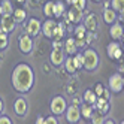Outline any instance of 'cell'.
I'll return each instance as SVG.
<instances>
[{"mask_svg": "<svg viewBox=\"0 0 124 124\" xmlns=\"http://www.w3.org/2000/svg\"><path fill=\"white\" fill-rule=\"evenodd\" d=\"M109 36L112 38V40L123 39V36H124V27L120 23L115 21L114 24H111V27H109Z\"/></svg>", "mask_w": 124, "mask_h": 124, "instance_id": "5bb4252c", "label": "cell"}, {"mask_svg": "<svg viewBox=\"0 0 124 124\" xmlns=\"http://www.w3.org/2000/svg\"><path fill=\"white\" fill-rule=\"evenodd\" d=\"M82 12L84 11H79L76 8H70V9L66 12V16H67V21L69 23H73V24H79L82 21Z\"/></svg>", "mask_w": 124, "mask_h": 124, "instance_id": "2e32d148", "label": "cell"}, {"mask_svg": "<svg viewBox=\"0 0 124 124\" xmlns=\"http://www.w3.org/2000/svg\"><path fill=\"white\" fill-rule=\"evenodd\" d=\"M54 12H55V2H46L43 5V15L46 16V18H54Z\"/></svg>", "mask_w": 124, "mask_h": 124, "instance_id": "44dd1931", "label": "cell"}, {"mask_svg": "<svg viewBox=\"0 0 124 124\" xmlns=\"http://www.w3.org/2000/svg\"><path fill=\"white\" fill-rule=\"evenodd\" d=\"M49 109L51 112L55 115V117H58V115H63L67 109V102L63 96H55L52 97V100L49 103Z\"/></svg>", "mask_w": 124, "mask_h": 124, "instance_id": "277c9868", "label": "cell"}, {"mask_svg": "<svg viewBox=\"0 0 124 124\" xmlns=\"http://www.w3.org/2000/svg\"><path fill=\"white\" fill-rule=\"evenodd\" d=\"M118 69H120V73H124V61H123V60H121V63H120V67H118Z\"/></svg>", "mask_w": 124, "mask_h": 124, "instance_id": "d590c367", "label": "cell"}, {"mask_svg": "<svg viewBox=\"0 0 124 124\" xmlns=\"http://www.w3.org/2000/svg\"><path fill=\"white\" fill-rule=\"evenodd\" d=\"M42 31V24L38 18H34V16H31V18H29L27 24H25V33L30 34L31 38L38 36V34Z\"/></svg>", "mask_w": 124, "mask_h": 124, "instance_id": "8992f818", "label": "cell"}, {"mask_svg": "<svg viewBox=\"0 0 124 124\" xmlns=\"http://www.w3.org/2000/svg\"><path fill=\"white\" fill-rule=\"evenodd\" d=\"M117 14H118V12L115 11V9H112L111 6L106 8V9L103 11V21H105L106 24H114L115 21H117V18H118Z\"/></svg>", "mask_w": 124, "mask_h": 124, "instance_id": "d6986e66", "label": "cell"}, {"mask_svg": "<svg viewBox=\"0 0 124 124\" xmlns=\"http://www.w3.org/2000/svg\"><path fill=\"white\" fill-rule=\"evenodd\" d=\"M111 8L112 9H115L118 14L124 11V0H112L111 2Z\"/></svg>", "mask_w": 124, "mask_h": 124, "instance_id": "4dcf8cb0", "label": "cell"}, {"mask_svg": "<svg viewBox=\"0 0 124 124\" xmlns=\"http://www.w3.org/2000/svg\"><path fill=\"white\" fill-rule=\"evenodd\" d=\"M66 15V11H64V2L61 0H57L55 2V12H54V18H61V16Z\"/></svg>", "mask_w": 124, "mask_h": 124, "instance_id": "484cf974", "label": "cell"}, {"mask_svg": "<svg viewBox=\"0 0 124 124\" xmlns=\"http://www.w3.org/2000/svg\"><path fill=\"white\" fill-rule=\"evenodd\" d=\"M0 2H2V0H0ZM0 16H2V12H0Z\"/></svg>", "mask_w": 124, "mask_h": 124, "instance_id": "b9f144b4", "label": "cell"}, {"mask_svg": "<svg viewBox=\"0 0 124 124\" xmlns=\"http://www.w3.org/2000/svg\"><path fill=\"white\" fill-rule=\"evenodd\" d=\"M79 109H81V117L85 118V120H90L91 118V115H93V105H88V103H82V106H79Z\"/></svg>", "mask_w": 124, "mask_h": 124, "instance_id": "cb8c5ba5", "label": "cell"}, {"mask_svg": "<svg viewBox=\"0 0 124 124\" xmlns=\"http://www.w3.org/2000/svg\"><path fill=\"white\" fill-rule=\"evenodd\" d=\"M84 69L85 70H94L97 66H99V54L93 49V48H88L84 52Z\"/></svg>", "mask_w": 124, "mask_h": 124, "instance_id": "7a4b0ae2", "label": "cell"}, {"mask_svg": "<svg viewBox=\"0 0 124 124\" xmlns=\"http://www.w3.org/2000/svg\"><path fill=\"white\" fill-rule=\"evenodd\" d=\"M66 120L70 124H75L81 120V109H79L78 105H72V106H67L66 109Z\"/></svg>", "mask_w": 124, "mask_h": 124, "instance_id": "9c48e42d", "label": "cell"}, {"mask_svg": "<svg viewBox=\"0 0 124 124\" xmlns=\"http://www.w3.org/2000/svg\"><path fill=\"white\" fill-rule=\"evenodd\" d=\"M64 67L67 70V73H75L76 72V66H75V61H73V55H69L64 60Z\"/></svg>", "mask_w": 124, "mask_h": 124, "instance_id": "4316f807", "label": "cell"}, {"mask_svg": "<svg viewBox=\"0 0 124 124\" xmlns=\"http://www.w3.org/2000/svg\"><path fill=\"white\" fill-rule=\"evenodd\" d=\"M72 2L73 0H64V3H67V5H72Z\"/></svg>", "mask_w": 124, "mask_h": 124, "instance_id": "ab89813d", "label": "cell"}, {"mask_svg": "<svg viewBox=\"0 0 124 124\" xmlns=\"http://www.w3.org/2000/svg\"><path fill=\"white\" fill-rule=\"evenodd\" d=\"M90 120H91L93 124H103L105 123V115H102L100 112L96 111V112H93V115H91Z\"/></svg>", "mask_w": 124, "mask_h": 124, "instance_id": "f546056e", "label": "cell"}, {"mask_svg": "<svg viewBox=\"0 0 124 124\" xmlns=\"http://www.w3.org/2000/svg\"><path fill=\"white\" fill-rule=\"evenodd\" d=\"M82 99H84V102L88 103V105H94L96 100H97V94L94 93V90H85Z\"/></svg>", "mask_w": 124, "mask_h": 124, "instance_id": "d4e9b609", "label": "cell"}, {"mask_svg": "<svg viewBox=\"0 0 124 124\" xmlns=\"http://www.w3.org/2000/svg\"><path fill=\"white\" fill-rule=\"evenodd\" d=\"M123 42H124V36H123Z\"/></svg>", "mask_w": 124, "mask_h": 124, "instance_id": "7bdbcfd3", "label": "cell"}, {"mask_svg": "<svg viewBox=\"0 0 124 124\" xmlns=\"http://www.w3.org/2000/svg\"><path fill=\"white\" fill-rule=\"evenodd\" d=\"M2 111H3V100L0 99V114H2Z\"/></svg>", "mask_w": 124, "mask_h": 124, "instance_id": "74e56055", "label": "cell"}, {"mask_svg": "<svg viewBox=\"0 0 124 124\" xmlns=\"http://www.w3.org/2000/svg\"><path fill=\"white\" fill-rule=\"evenodd\" d=\"M9 45V38H8V33L0 30V49H6Z\"/></svg>", "mask_w": 124, "mask_h": 124, "instance_id": "f1b7e54d", "label": "cell"}, {"mask_svg": "<svg viewBox=\"0 0 124 124\" xmlns=\"http://www.w3.org/2000/svg\"><path fill=\"white\" fill-rule=\"evenodd\" d=\"M108 88L111 93H121L124 90V76L121 73H112L108 79Z\"/></svg>", "mask_w": 124, "mask_h": 124, "instance_id": "5b68a950", "label": "cell"}, {"mask_svg": "<svg viewBox=\"0 0 124 124\" xmlns=\"http://www.w3.org/2000/svg\"><path fill=\"white\" fill-rule=\"evenodd\" d=\"M57 21H54L52 18H46L45 21L42 23V33H43V36H46L49 39H52V34H54V30L57 27Z\"/></svg>", "mask_w": 124, "mask_h": 124, "instance_id": "7c38bea8", "label": "cell"}, {"mask_svg": "<svg viewBox=\"0 0 124 124\" xmlns=\"http://www.w3.org/2000/svg\"><path fill=\"white\" fill-rule=\"evenodd\" d=\"M27 108H29V105H27V100H25L24 97L16 99L15 103H14V111L18 117H24V115L27 114Z\"/></svg>", "mask_w": 124, "mask_h": 124, "instance_id": "9a60e30c", "label": "cell"}, {"mask_svg": "<svg viewBox=\"0 0 124 124\" xmlns=\"http://www.w3.org/2000/svg\"><path fill=\"white\" fill-rule=\"evenodd\" d=\"M73 61H75L76 70H78V69H82V67H84V54L78 51L76 54H73Z\"/></svg>", "mask_w": 124, "mask_h": 124, "instance_id": "83f0119b", "label": "cell"}, {"mask_svg": "<svg viewBox=\"0 0 124 124\" xmlns=\"http://www.w3.org/2000/svg\"><path fill=\"white\" fill-rule=\"evenodd\" d=\"M63 48H64V51H66L67 55L76 54V52H78V45H76L75 38H67V39L64 40V43H63Z\"/></svg>", "mask_w": 124, "mask_h": 124, "instance_id": "e0dca14e", "label": "cell"}, {"mask_svg": "<svg viewBox=\"0 0 124 124\" xmlns=\"http://www.w3.org/2000/svg\"><path fill=\"white\" fill-rule=\"evenodd\" d=\"M12 16L15 18L16 24H20V23H24L25 18H27V14H25V9L24 8H16V9H14L12 12Z\"/></svg>", "mask_w": 124, "mask_h": 124, "instance_id": "603a6c76", "label": "cell"}, {"mask_svg": "<svg viewBox=\"0 0 124 124\" xmlns=\"http://www.w3.org/2000/svg\"><path fill=\"white\" fill-rule=\"evenodd\" d=\"M84 25H85L87 31H94L96 33V30H97V16H96V14H88L85 16Z\"/></svg>", "mask_w": 124, "mask_h": 124, "instance_id": "ac0fdd59", "label": "cell"}, {"mask_svg": "<svg viewBox=\"0 0 124 124\" xmlns=\"http://www.w3.org/2000/svg\"><path fill=\"white\" fill-rule=\"evenodd\" d=\"M64 31H66V24L58 23L55 30H54V34H52V40H61L64 38Z\"/></svg>", "mask_w": 124, "mask_h": 124, "instance_id": "ffe728a7", "label": "cell"}, {"mask_svg": "<svg viewBox=\"0 0 124 124\" xmlns=\"http://www.w3.org/2000/svg\"><path fill=\"white\" fill-rule=\"evenodd\" d=\"M0 12H2V15H12L14 6L11 0H2L0 2Z\"/></svg>", "mask_w": 124, "mask_h": 124, "instance_id": "7402d4cb", "label": "cell"}, {"mask_svg": "<svg viewBox=\"0 0 124 124\" xmlns=\"http://www.w3.org/2000/svg\"><path fill=\"white\" fill-rule=\"evenodd\" d=\"M73 33H75V40H76L78 48L85 46V45H87V42H85L87 29H85V25H78V24H76V27L73 29Z\"/></svg>", "mask_w": 124, "mask_h": 124, "instance_id": "30bf717a", "label": "cell"}, {"mask_svg": "<svg viewBox=\"0 0 124 124\" xmlns=\"http://www.w3.org/2000/svg\"><path fill=\"white\" fill-rule=\"evenodd\" d=\"M93 108H94L97 112H100L102 115H106V114L109 112V109H111L109 99H105V97H97V100H96V103L93 105Z\"/></svg>", "mask_w": 124, "mask_h": 124, "instance_id": "4fadbf2b", "label": "cell"}, {"mask_svg": "<svg viewBox=\"0 0 124 124\" xmlns=\"http://www.w3.org/2000/svg\"><path fill=\"white\" fill-rule=\"evenodd\" d=\"M18 45H20V51L23 54H30L33 51V38L30 34L24 33L20 36V40H18Z\"/></svg>", "mask_w": 124, "mask_h": 124, "instance_id": "52a82bcc", "label": "cell"}, {"mask_svg": "<svg viewBox=\"0 0 124 124\" xmlns=\"http://www.w3.org/2000/svg\"><path fill=\"white\" fill-rule=\"evenodd\" d=\"M57 118H55V115H51V117H46L45 118V124H57Z\"/></svg>", "mask_w": 124, "mask_h": 124, "instance_id": "d6a6232c", "label": "cell"}, {"mask_svg": "<svg viewBox=\"0 0 124 124\" xmlns=\"http://www.w3.org/2000/svg\"><path fill=\"white\" fill-rule=\"evenodd\" d=\"M105 123H108V124H112V123H114V120H111V118H108V120H105Z\"/></svg>", "mask_w": 124, "mask_h": 124, "instance_id": "f35d334b", "label": "cell"}, {"mask_svg": "<svg viewBox=\"0 0 124 124\" xmlns=\"http://www.w3.org/2000/svg\"><path fill=\"white\" fill-rule=\"evenodd\" d=\"M0 124H12V120L6 115H0Z\"/></svg>", "mask_w": 124, "mask_h": 124, "instance_id": "836d02e7", "label": "cell"}, {"mask_svg": "<svg viewBox=\"0 0 124 124\" xmlns=\"http://www.w3.org/2000/svg\"><path fill=\"white\" fill-rule=\"evenodd\" d=\"M11 82L15 91L18 93H29L34 85V72L30 64L20 63L12 70Z\"/></svg>", "mask_w": 124, "mask_h": 124, "instance_id": "6da1fadb", "label": "cell"}, {"mask_svg": "<svg viewBox=\"0 0 124 124\" xmlns=\"http://www.w3.org/2000/svg\"><path fill=\"white\" fill-rule=\"evenodd\" d=\"M91 2H96V3H99V2H103V0H91Z\"/></svg>", "mask_w": 124, "mask_h": 124, "instance_id": "60d3db41", "label": "cell"}, {"mask_svg": "<svg viewBox=\"0 0 124 124\" xmlns=\"http://www.w3.org/2000/svg\"><path fill=\"white\" fill-rule=\"evenodd\" d=\"M16 21L12 15H2L0 16V30L5 33H11L15 30Z\"/></svg>", "mask_w": 124, "mask_h": 124, "instance_id": "ba28073f", "label": "cell"}, {"mask_svg": "<svg viewBox=\"0 0 124 124\" xmlns=\"http://www.w3.org/2000/svg\"><path fill=\"white\" fill-rule=\"evenodd\" d=\"M64 52L61 48H54L51 51V54H49V63L52 66H61L64 63Z\"/></svg>", "mask_w": 124, "mask_h": 124, "instance_id": "8fae6325", "label": "cell"}, {"mask_svg": "<svg viewBox=\"0 0 124 124\" xmlns=\"http://www.w3.org/2000/svg\"><path fill=\"white\" fill-rule=\"evenodd\" d=\"M12 2H15V3H18V5H24L27 0H12Z\"/></svg>", "mask_w": 124, "mask_h": 124, "instance_id": "8d00e7d4", "label": "cell"}, {"mask_svg": "<svg viewBox=\"0 0 124 124\" xmlns=\"http://www.w3.org/2000/svg\"><path fill=\"white\" fill-rule=\"evenodd\" d=\"M106 55L111 60L115 61H121L124 57V51L121 49V45L118 43V40H112L106 45Z\"/></svg>", "mask_w": 124, "mask_h": 124, "instance_id": "3957f363", "label": "cell"}, {"mask_svg": "<svg viewBox=\"0 0 124 124\" xmlns=\"http://www.w3.org/2000/svg\"><path fill=\"white\" fill-rule=\"evenodd\" d=\"M72 6L76 8V9H79V11H84L85 6H87V0H73Z\"/></svg>", "mask_w": 124, "mask_h": 124, "instance_id": "1f68e13d", "label": "cell"}, {"mask_svg": "<svg viewBox=\"0 0 124 124\" xmlns=\"http://www.w3.org/2000/svg\"><path fill=\"white\" fill-rule=\"evenodd\" d=\"M36 123H38V124H45V118H43V117H38Z\"/></svg>", "mask_w": 124, "mask_h": 124, "instance_id": "e575fe53", "label": "cell"}]
</instances>
